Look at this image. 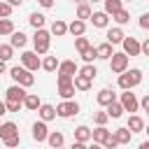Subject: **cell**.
Returning a JSON list of instances; mask_svg holds the SVG:
<instances>
[{
    "mask_svg": "<svg viewBox=\"0 0 149 149\" xmlns=\"http://www.w3.org/2000/svg\"><path fill=\"white\" fill-rule=\"evenodd\" d=\"M44 21H47V16L44 14H40V12H33L30 14V19H28V23L37 30V28H44Z\"/></svg>",
    "mask_w": 149,
    "mask_h": 149,
    "instance_id": "cell-30",
    "label": "cell"
},
{
    "mask_svg": "<svg viewBox=\"0 0 149 149\" xmlns=\"http://www.w3.org/2000/svg\"><path fill=\"white\" fill-rule=\"evenodd\" d=\"M95 100H98V105H100V107H107L109 102H114V100H116V93H114L112 88H102V91H98Z\"/></svg>",
    "mask_w": 149,
    "mask_h": 149,
    "instance_id": "cell-12",
    "label": "cell"
},
{
    "mask_svg": "<svg viewBox=\"0 0 149 149\" xmlns=\"http://www.w3.org/2000/svg\"><path fill=\"white\" fill-rule=\"evenodd\" d=\"M123 37H126V33H123L119 26L107 30V42H112V44H121V42H123Z\"/></svg>",
    "mask_w": 149,
    "mask_h": 149,
    "instance_id": "cell-22",
    "label": "cell"
},
{
    "mask_svg": "<svg viewBox=\"0 0 149 149\" xmlns=\"http://www.w3.org/2000/svg\"><path fill=\"white\" fill-rule=\"evenodd\" d=\"M102 2H105V12H107L109 16L123 7V0H102Z\"/></svg>",
    "mask_w": 149,
    "mask_h": 149,
    "instance_id": "cell-33",
    "label": "cell"
},
{
    "mask_svg": "<svg viewBox=\"0 0 149 149\" xmlns=\"http://www.w3.org/2000/svg\"><path fill=\"white\" fill-rule=\"evenodd\" d=\"M123 51L128 54V56H140L142 54V42H137L135 37H123Z\"/></svg>",
    "mask_w": 149,
    "mask_h": 149,
    "instance_id": "cell-9",
    "label": "cell"
},
{
    "mask_svg": "<svg viewBox=\"0 0 149 149\" xmlns=\"http://www.w3.org/2000/svg\"><path fill=\"white\" fill-rule=\"evenodd\" d=\"M9 77L16 81V84H21V86H33L35 84V74L28 70V68H23V65H14L12 70H9Z\"/></svg>",
    "mask_w": 149,
    "mask_h": 149,
    "instance_id": "cell-1",
    "label": "cell"
},
{
    "mask_svg": "<svg viewBox=\"0 0 149 149\" xmlns=\"http://www.w3.org/2000/svg\"><path fill=\"white\" fill-rule=\"evenodd\" d=\"M140 81H142V70L140 68H130V70H126V72L119 74V86L121 88H130L133 91Z\"/></svg>",
    "mask_w": 149,
    "mask_h": 149,
    "instance_id": "cell-2",
    "label": "cell"
},
{
    "mask_svg": "<svg viewBox=\"0 0 149 149\" xmlns=\"http://www.w3.org/2000/svg\"><path fill=\"white\" fill-rule=\"evenodd\" d=\"M109 70L114 74H121L128 70V54L126 51H114L112 58H109Z\"/></svg>",
    "mask_w": 149,
    "mask_h": 149,
    "instance_id": "cell-4",
    "label": "cell"
},
{
    "mask_svg": "<svg viewBox=\"0 0 149 149\" xmlns=\"http://www.w3.org/2000/svg\"><path fill=\"white\" fill-rule=\"evenodd\" d=\"M12 33H14V21L9 16L0 19V35H12Z\"/></svg>",
    "mask_w": 149,
    "mask_h": 149,
    "instance_id": "cell-32",
    "label": "cell"
},
{
    "mask_svg": "<svg viewBox=\"0 0 149 149\" xmlns=\"http://www.w3.org/2000/svg\"><path fill=\"white\" fill-rule=\"evenodd\" d=\"M74 2H84V0H74Z\"/></svg>",
    "mask_w": 149,
    "mask_h": 149,
    "instance_id": "cell-55",
    "label": "cell"
},
{
    "mask_svg": "<svg viewBox=\"0 0 149 149\" xmlns=\"http://www.w3.org/2000/svg\"><path fill=\"white\" fill-rule=\"evenodd\" d=\"M147 114H149V109H147Z\"/></svg>",
    "mask_w": 149,
    "mask_h": 149,
    "instance_id": "cell-56",
    "label": "cell"
},
{
    "mask_svg": "<svg viewBox=\"0 0 149 149\" xmlns=\"http://www.w3.org/2000/svg\"><path fill=\"white\" fill-rule=\"evenodd\" d=\"M123 112H126V109H123V105H121V102H116V100L107 105V114H109V119H119Z\"/></svg>",
    "mask_w": 149,
    "mask_h": 149,
    "instance_id": "cell-28",
    "label": "cell"
},
{
    "mask_svg": "<svg viewBox=\"0 0 149 149\" xmlns=\"http://www.w3.org/2000/svg\"><path fill=\"white\" fill-rule=\"evenodd\" d=\"M121 105H123V109L126 112H137V107H140V100L135 98V93H130V88H123V93H121V100H119Z\"/></svg>",
    "mask_w": 149,
    "mask_h": 149,
    "instance_id": "cell-7",
    "label": "cell"
},
{
    "mask_svg": "<svg viewBox=\"0 0 149 149\" xmlns=\"http://www.w3.org/2000/svg\"><path fill=\"white\" fill-rule=\"evenodd\" d=\"M12 9H14V5H9L7 0H5V2L0 0V19H5V16H12Z\"/></svg>",
    "mask_w": 149,
    "mask_h": 149,
    "instance_id": "cell-41",
    "label": "cell"
},
{
    "mask_svg": "<svg viewBox=\"0 0 149 149\" xmlns=\"http://www.w3.org/2000/svg\"><path fill=\"white\" fill-rule=\"evenodd\" d=\"M93 121H95V126H105V123L109 121L107 109H105V112H95V114H93Z\"/></svg>",
    "mask_w": 149,
    "mask_h": 149,
    "instance_id": "cell-39",
    "label": "cell"
},
{
    "mask_svg": "<svg viewBox=\"0 0 149 149\" xmlns=\"http://www.w3.org/2000/svg\"><path fill=\"white\" fill-rule=\"evenodd\" d=\"M14 56V47L12 44H0V58L2 61H9Z\"/></svg>",
    "mask_w": 149,
    "mask_h": 149,
    "instance_id": "cell-38",
    "label": "cell"
},
{
    "mask_svg": "<svg viewBox=\"0 0 149 149\" xmlns=\"http://www.w3.org/2000/svg\"><path fill=\"white\" fill-rule=\"evenodd\" d=\"M7 114V102H0V116Z\"/></svg>",
    "mask_w": 149,
    "mask_h": 149,
    "instance_id": "cell-49",
    "label": "cell"
},
{
    "mask_svg": "<svg viewBox=\"0 0 149 149\" xmlns=\"http://www.w3.org/2000/svg\"><path fill=\"white\" fill-rule=\"evenodd\" d=\"M79 74H84V77H88V79H95L98 70H95V65H93V63H86V65L79 70Z\"/></svg>",
    "mask_w": 149,
    "mask_h": 149,
    "instance_id": "cell-37",
    "label": "cell"
},
{
    "mask_svg": "<svg viewBox=\"0 0 149 149\" xmlns=\"http://www.w3.org/2000/svg\"><path fill=\"white\" fill-rule=\"evenodd\" d=\"M7 2H9V5H14V7H21V2H23V0H7Z\"/></svg>",
    "mask_w": 149,
    "mask_h": 149,
    "instance_id": "cell-51",
    "label": "cell"
},
{
    "mask_svg": "<svg viewBox=\"0 0 149 149\" xmlns=\"http://www.w3.org/2000/svg\"><path fill=\"white\" fill-rule=\"evenodd\" d=\"M33 44H35V51L37 54H47L49 47H51V30L37 28L35 30V37H33Z\"/></svg>",
    "mask_w": 149,
    "mask_h": 149,
    "instance_id": "cell-3",
    "label": "cell"
},
{
    "mask_svg": "<svg viewBox=\"0 0 149 149\" xmlns=\"http://www.w3.org/2000/svg\"><path fill=\"white\" fill-rule=\"evenodd\" d=\"M74 47H77V51H79V54H81V51H84V49H88V47H91V42H88V40H86V37H84V35H79V37H77V40H74Z\"/></svg>",
    "mask_w": 149,
    "mask_h": 149,
    "instance_id": "cell-40",
    "label": "cell"
},
{
    "mask_svg": "<svg viewBox=\"0 0 149 149\" xmlns=\"http://www.w3.org/2000/svg\"><path fill=\"white\" fill-rule=\"evenodd\" d=\"M144 133H147V135H149V126H144Z\"/></svg>",
    "mask_w": 149,
    "mask_h": 149,
    "instance_id": "cell-53",
    "label": "cell"
},
{
    "mask_svg": "<svg viewBox=\"0 0 149 149\" xmlns=\"http://www.w3.org/2000/svg\"><path fill=\"white\" fill-rule=\"evenodd\" d=\"M74 81L72 79H63V81H58V93H61V98L63 100H68V98H74Z\"/></svg>",
    "mask_w": 149,
    "mask_h": 149,
    "instance_id": "cell-10",
    "label": "cell"
},
{
    "mask_svg": "<svg viewBox=\"0 0 149 149\" xmlns=\"http://www.w3.org/2000/svg\"><path fill=\"white\" fill-rule=\"evenodd\" d=\"M140 107H142V109H144V112H147V109H149V93H147V95H144V98H142V100H140Z\"/></svg>",
    "mask_w": 149,
    "mask_h": 149,
    "instance_id": "cell-46",
    "label": "cell"
},
{
    "mask_svg": "<svg viewBox=\"0 0 149 149\" xmlns=\"http://www.w3.org/2000/svg\"><path fill=\"white\" fill-rule=\"evenodd\" d=\"M112 19H114V21H116L119 26H123V23H128V21H130V14H128V12H126V9L121 7L119 12H114V14H112Z\"/></svg>",
    "mask_w": 149,
    "mask_h": 149,
    "instance_id": "cell-34",
    "label": "cell"
},
{
    "mask_svg": "<svg viewBox=\"0 0 149 149\" xmlns=\"http://www.w3.org/2000/svg\"><path fill=\"white\" fill-rule=\"evenodd\" d=\"M37 2H40V5L44 7V9H49V7H54V0H37Z\"/></svg>",
    "mask_w": 149,
    "mask_h": 149,
    "instance_id": "cell-47",
    "label": "cell"
},
{
    "mask_svg": "<svg viewBox=\"0 0 149 149\" xmlns=\"http://www.w3.org/2000/svg\"><path fill=\"white\" fill-rule=\"evenodd\" d=\"M140 149H149V140H147V142H142V144H140Z\"/></svg>",
    "mask_w": 149,
    "mask_h": 149,
    "instance_id": "cell-52",
    "label": "cell"
},
{
    "mask_svg": "<svg viewBox=\"0 0 149 149\" xmlns=\"http://www.w3.org/2000/svg\"><path fill=\"white\" fill-rule=\"evenodd\" d=\"M140 28H142V30H149V12H144V14L140 16Z\"/></svg>",
    "mask_w": 149,
    "mask_h": 149,
    "instance_id": "cell-44",
    "label": "cell"
},
{
    "mask_svg": "<svg viewBox=\"0 0 149 149\" xmlns=\"http://www.w3.org/2000/svg\"><path fill=\"white\" fill-rule=\"evenodd\" d=\"M142 54H144V56H149V37L142 42Z\"/></svg>",
    "mask_w": 149,
    "mask_h": 149,
    "instance_id": "cell-48",
    "label": "cell"
},
{
    "mask_svg": "<svg viewBox=\"0 0 149 149\" xmlns=\"http://www.w3.org/2000/svg\"><path fill=\"white\" fill-rule=\"evenodd\" d=\"M40 105H42V100H40V95H37V93H28V95H26V100H23V107H26V109H30V112H37V109H40Z\"/></svg>",
    "mask_w": 149,
    "mask_h": 149,
    "instance_id": "cell-20",
    "label": "cell"
},
{
    "mask_svg": "<svg viewBox=\"0 0 149 149\" xmlns=\"http://www.w3.org/2000/svg\"><path fill=\"white\" fill-rule=\"evenodd\" d=\"M47 137H49V128H47V121H35L33 123V140L35 142H47Z\"/></svg>",
    "mask_w": 149,
    "mask_h": 149,
    "instance_id": "cell-8",
    "label": "cell"
},
{
    "mask_svg": "<svg viewBox=\"0 0 149 149\" xmlns=\"http://www.w3.org/2000/svg\"><path fill=\"white\" fill-rule=\"evenodd\" d=\"M114 44L112 42H102V44H98L95 49H98V58H102V61H109L112 58V54H114V49H112Z\"/></svg>",
    "mask_w": 149,
    "mask_h": 149,
    "instance_id": "cell-23",
    "label": "cell"
},
{
    "mask_svg": "<svg viewBox=\"0 0 149 149\" xmlns=\"http://www.w3.org/2000/svg\"><path fill=\"white\" fill-rule=\"evenodd\" d=\"M102 147H107V149H114V147H119V142H116V137H114V133H112V135H109V137L105 140V144H102Z\"/></svg>",
    "mask_w": 149,
    "mask_h": 149,
    "instance_id": "cell-43",
    "label": "cell"
},
{
    "mask_svg": "<svg viewBox=\"0 0 149 149\" xmlns=\"http://www.w3.org/2000/svg\"><path fill=\"white\" fill-rule=\"evenodd\" d=\"M128 128H130L133 133H142V130H144V119L137 116V114H130V116H128Z\"/></svg>",
    "mask_w": 149,
    "mask_h": 149,
    "instance_id": "cell-24",
    "label": "cell"
},
{
    "mask_svg": "<svg viewBox=\"0 0 149 149\" xmlns=\"http://www.w3.org/2000/svg\"><path fill=\"white\" fill-rule=\"evenodd\" d=\"M12 135H19V128H16V123H12V121H5V123H0V140L5 142L7 137H12Z\"/></svg>",
    "mask_w": 149,
    "mask_h": 149,
    "instance_id": "cell-15",
    "label": "cell"
},
{
    "mask_svg": "<svg viewBox=\"0 0 149 149\" xmlns=\"http://www.w3.org/2000/svg\"><path fill=\"white\" fill-rule=\"evenodd\" d=\"M47 142L51 144V147H63V133H58V130H54V133H49V137H47Z\"/></svg>",
    "mask_w": 149,
    "mask_h": 149,
    "instance_id": "cell-36",
    "label": "cell"
},
{
    "mask_svg": "<svg viewBox=\"0 0 149 149\" xmlns=\"http://www.w3.org/2000/svg\"><path fill=\"white\" fill-rule=\"evenodd\" d=\"M56 114H58L61 119H70V116L79 114V105H77L72 98H68V100H63L61 105H56Z\"/></svg>",
    "mask_w": 149,
    "mask_h": 149,
    "instance_id": "cell-5",
    "label": "cell"
},
{
    "mask_svg": "<svg viewBox=\"0 0 149 149\" xmlns=\"http://www.w3.org/2000/svg\"><path fill=\"white\" fill-rule=\"evenodd\" d=\"M21 65H23V68H28L30 72L40 70V68H42L40 54H37V51H23V54H21Z\"/></svg>",
    "mask_w": 149,
    "mask_h": 149,
    "instance_id": "cell-6",
    "label": "cell"
},
{
    "mask_svg": "<svg viewBox=\"0 0 149 149\" xmlns=\"http://www.w3.org/2000/svg\"><path fill=\"white\" fill-rule=\"evenodd\" d=\"M68 33V23L65 21H61V19H56L54 23H51V35H56V37H63Z\"/></svg>",
    "mask_w": 149,
    "mask_h": 149,
    "instance_id": "cell-27",
    "label": "cell"
},
{
    "mask_svg": "<svg viewBox=\"0 0 149 149\" xmlns=\"http://www.w3.org/2000/svg\"><path fill=\"white\" fill-rule=\"evenodd\" d=\"M19 142H21V137H19V135H12V137H7V140H5V144H7V147H19Z\"/></svg>",
    "mask_w": 149,
    "mask_h": 149,
    "instance_id": "cell-45",
    "label": "cell"
},
{
    "mask_svg": "<svg viewBox=\"0 0 149 149\" xmlns=\"http://www.w3.org/2000/svg\"><path fill=\"white\" fill-rule=\"evenodd\" d=\"M114 137H116V142L119 144H130V137H133V130L126 126V128H116L114 130Z\"/></svg>",
    "mask_w": 149,
    "mask_h": 149,
    "instance_id": "cell-21",
    "label": "cell"
},
{
    "mask_svg": "<svg viewBox=\"0 0 149 149\" xmlns=\"http://www.w3.org/2000/svg\"><path fill=\"white\" fill-rule=\"evenodd\" d=\"M5 70H7V61H2V58H0V74H2Z\"/></svg>",
    "mask_w": 149,
    "mask_h": 149,
    "instance_id": "cell-50",
    "label": "cell"
},
{
    "mask_svg": "<svg viewBox=\"0 0 149 149\" xmlns=\"http://www.w3.org/2000/svg\"><path fill=\"white\" fill-rule=\"evenodd\" d=\"M91 23L95 26V28H107V23H109V14L102 9V12H93L91 14Z\"/></svg>",
    "mask_w": 149,
    "mask_h": 149,
    "instance_id": "cell-13",
    "label": "cell"
},
{
    "mask_svg": "<svg viewBox=\"0 0 149 149\" xmlns=\"http://www.w3.org/2000/svg\"><path fill=\"white\" fill-rule=\"evenodd\" d=\"M5 102H7V112H19V109L23 107L21 100H5Z\"/></svg>",
    "mask_w": 149,
    "mask_h": 149,
    "instance_id": "cell-42",
    "label": "cell"
},
{
    "mask_svg": "<svg viewBox=\"0 0 149 149\" xmlns=\"http://www.w3.org/2000/svg\"><path fill=\"white\" fill-rule=\"evenodd\" d=\"M26 42H28V37H26L21 30H14V33L9 35V44H12L14 49H23V47H26Z\"/></svg>",
    "mask_w": 149,
    "mask_h": 149,
    "instance_id": "cell-19",
    "label": "cell"
},
{
    "mask_svg": "<svg viewBox=\"0 0 149 149\" xmlns=\"http://www.w3.org/2000/svg\"><path fill=\"white\" fill-rule=\"evenodd\" d=\"M79 56L84 58V63H93V61L98 58V49H95V47H88V49H84Z\"/></svg>",
    "mask_w": 149,
    "mask_h": 149,
    "instance_id": "cell-35",
    "label": "cell"
},
{
    "mask_svg": "<svg viewBox=\"0 0 149 149\" xmlns=\"http://www.w3.org/2000/svg\"><path fill=\"white\" fill-rule=\"evenodd\" d=\"M5 95H7V100H26V86H21V84H14V86H9L7 91H5Z\"/></svg>",
    "mask_w": 149,
    "mask_h": 149,
    "instance_id": "cell-11",
    "label": "cell"
},
{
    "mask_svg": "<svg viewBox=\"0 0 149 149\" xmlns=\"http://www.w3.org/2000/svg\"><path fill=\"white\" fill-rule=\"evenodd\" d=\"M37 114H40V119H42V121H51V119H56V116H58V114H56V107H54V105H47V102H42V105H40Z\"/></svg>",
    "mask_w": 149,
    "mask_h": 149,
    "instance_id": "cell-14",
    "label": "cell"
},
{
    "mask_svg": "<svg viewBox=\"0 0 149 149\" xmlns=\"http://www.w3.org/2000/svg\"><path fill=\"white\" fill-rule=\"evenodd\" d=\"M79 72V68H77V63L74 61H63L61 65H58V74H68V77H74Z\"/></svg>",
    "mask_w": 149,
    "mask_h": 149,
    "instance_id": "cell-17",
    "label": "cell"
},
{
    "mask_svg": "<svg viewBox=\"0 0 149 149\" xmlns=\"http://www.w3.org/2000/svg\"><path fill=\"white\" fill-rule=\"evenodd\" d=\"M91 133H93V130L81 123V126L74 128V140H77V142H88V140H91Z\"/></svg>",
    "mask_w": 149,
    "mask_h": 149,
    "instance_id": "cell-25",
    "label": "cell"
},
{
    "mask_svg": "<svg viewBox=\"0 0 149 149\" xmlns=\"http://www.w3.org/2000/svg\"><path fill=\"white\" fill-rule=\"evenodd\" d=\"M72 81H74V88H77V91H88L93 79H88V77H84V74H79V72H77Z\"/></svg>",
    "mask_w": 149,
    "mask_h": 149,
    "instance_id": "cell-26",
    "label": "cell"
},
{
    "mask_svg": "<svg viewBox=\"0 0 149 149\" xmlns=\"http://www.w3.org/2000/svg\"><path fill=\"white\" fill-rule=\"evenodd\" d=\"M91 14H93V9H91V5L88 2H79L77 5V19H91Z\"/></svg>",
    "mask_w": 149,
    "mask_h": 149,
    "instance_id": "cell-29",
    "label": "cell"
},
{
    "mask_svg": "<svg viewBox=\"0 0 149 149\" xmlns=\"http://www.w3.org/2000/svg\"><path fill=\"white\" fill-rule=\"evenodd\" d=\"M109 135H112V133H109L105 126H98V128L91 133V140H93V144H105V140H107Z\"/></svg>",
    "mask_w": 149,
    "mask_h": 149,
    "instance_id": "cell-18",
    "label": "cell"
},
{
    "mask_svg": "<svg viewBox=\"0 0 149 149\" xmlns=\"http://www.w3.org/2000/svg\"><path fill=\"white\" fill-rule=\"evenodd\" d=\"M58 58L56 56H44V61H42V70H47V72H54V70H58Z\"/></svg>",
    "mask_w": 149,
    "mask_h": 149,
    "instance_id": "cell-31",
    "label": "cell"
},
{
    "mask_svg": "<svg viewBox=\"0 0 149 149\" xmlns=\"http://www.w3.org/2000/svg\"><path fill=\"white\" fill-rule=\"evenodd\" d=\"M68 33H70V35H74V37L84 35V33H86V21H84V19H74V21L68 26Z\"/></svg>",
    "mask_w": 149,
    "mask_h": 149,
    "instance_id": "cell-16",
    "label": "cell"
},
{
    "mask_svg": "<svg viewBox=\"0 0 149 149\" xmlns=\"http://www.w3.org/2000/svg\"><path fill=\"white\" fill-rule=\"evenodd\" d=\"M88 2H100V0H88Z\"/></svg>",
    "mask_w": 149,
    "mask_h": 149,
    "instance_id": "cell-54",
    "label": "cell"
}]
</instances>
